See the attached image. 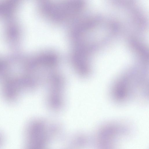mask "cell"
Here are the masks:
<instances>
[{"instance_id":"1","label":"cell","mask_w":149,"mask_h":149,"mask_svg":"<svg viewBox=\"0 0 149 149\" xmlns=\"http://www.w3.org/2000/svg\"><path fill=\"white\" fill-rule=\"evenodd\" d=\"M107 0L115 7L125 12L130 20L134 23L144 24L146 23V17L135 0Z\"/></svg>"},{"instance_id":"2","label":"cell","mask_w":149,"mask_h":149,"mask_svg":"<svg viewBox=\"0 0 149 149\" xmlns=\"http://www.w3.org/2000/svg\"><path fill=\"white\" fill-rule=\"evenodd\" d=\"M116 127L111 125H107L100 130L97 137L98 142L102 146H108L117 137L118 130Z\"/></svg>"}]
</instances>
